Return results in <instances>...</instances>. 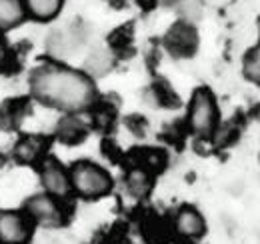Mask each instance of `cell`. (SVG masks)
<instances>
[{
    "instance_id": "1",
    "label": "cell",
    "mask_w": 260,
    "mask_h": 244,
    "mask_svg": "<svg viewBox=\"0 0 260 244\" xmlns=\"http://www.w3.org/2000/svg\"><path fill=\"white\" fill-rule=\"evenodd\" d=\"M30 90L38 102L68 114L84 112L98 100L96 84L88 74L60 64L38 66L30 76Z\"/></svg>"
},
{
    "instance_id": "2",
    "label": "cell",
    "mask_w": 260,
    "mask_h": 244,
    "mask_svg": "<svg viewBox=\"0 0 260 244\" xmlns=\"http://www.w3.org/2000/svg\"><path fill=\"white\" fill-rule=\"evenodd\" d=\"M72 194L84 200H98L112 192V176L92 160H78L68 170Z\"/></svg>"
},
{
    "instance_id": "3",
    "label": "cell",
    "mask_w": 260,
    "mask_h": 244,
    "mask_svg": "<svg viewBox=\"0 0 260 244\" xmlns=\"http://www.w3.org/2000/svg\"><path fill=\"white\" fill-rule=\"evenodd\" d=\"M218 104L208 88H196L188 104V128L194 136L210 138L218 128Z\"/></svg>"
},
{
    "instance_id": "4",
    "label": "cell",
    "mask_w": 260,
    "mask_h": 244,
    "mask_svg": "<svg viewBox=\"0 0 260 244\" xmlns=\"http://www.w3.org/2000/svg\"><path fill=\"white\" fill-rule=\"evenodd\" d=\"M22 210L28 214V218L34 224H40V226H62L68 218L64 210V202L46 192L30 196L24 202Z\"/></svg>"
},
{
    "instance_id": "5",
    "label": "cell",
    "mask_w": 260,
    "mask_h": 244,
    "mask_svg": "<svg viewBox=\"0 0 260 244\" xmlns=\"http://www.w3.org/2000/svg\"><path fill=\"white\" fill-rule=\"evenodd\" d=\"M40 182L44 186V192L66 202L72 196V186H70V176L64 166L52 158V156H44L40 160Z\"/></svg>"
},
{
    "instance_id": "6",
    "label": "cell",
    "mask_w": 260,
    "mask_h": 244,
    "mask_svg": "<svg viewBox=\"0 0 260 244\" xmlns=\"http://www.w3.org/2000/svg\"><path fill=\"white\" fill-rule=\"evenodd\" d=\"M34 222L24 210H0V244H26Z\"/></svg>"
},
{
    "instance_id": "7",
    "label": "cell",
    "mask_w": 260,
    "mask_h": 244,
    "mask_svg": "<svg viewBox=\"0 0 260 244\" xmlns=\"http://www.w3.org/2000/svg\"><path fill=\"white\" fill-rule=\"evenodd\" d=\"M174 230L186 240H200L206 234V220L194 206H182L174 214Z\"/></svg>"
},
{
    "instance_id": "8",
    "label": "cell",
    "mask_w": 260,
    "mask_h": 244,
    "mask_svg": "<svg viewBox=\"0 0 260 244\" xmlns=\"http://www.w3.org/2000/svg\"><path fill=\"white\" fill-rule=\"evenodd\" d=\"M166 46L176 56H188L196 50V32L190 24H174L166 34Z\"/></svg>"
},
{
    "instance_id": "9",
    "label": "cell",
    "mask_w": 260,
    "mask_h": 244,
    "mask_svg": "<svg viewBox=\"0 0 260 244\" xmlns=\"http://www.w3.org/2000/svg\"><path fill=\"white\" fill-rule=\"evenodd\" d=\"M48 148V140L46 136H36V134H24L20 136V140L14 146V158L22 164H34L38 160H42Z\"/></svg>"
},
{
    "instance_id": "10",
    "label": "cell",
    "mask_w": 260,
    "mask_h": 244,
    "mask_svg": "<svg viewBox=\"0 0 260 244\" xmlns=\"http://www.w3.org/2000/svg\"><path fill=\"white\" fill-rule=\"evenodd\" d=\"M22 4L26 10V16L38 22H48L60 12L64 0H22Z\"/></svg>"
},
{
    "instance_id": "11",
    "label": "cell",
    "mask_w": 260,
    "mask_h": 244,
    "mask_svg": "<svg viewBox=\"0 0 260 244\" xmlns=\"http://www.w3.org/2000/svg\"><path fill=\"white\" fill-rule=\"evenodd\" d=\"M56 134H58V140H62L66 144H76L84 140V136L88 134V126L80 118H76V114H68L58 122Z\"/></svg>"
},
{
    "instance_id": "12",
    "label": "cell",
    "mask_w": 260,
    "mask_h": 244,
    "mask_svg": "<svg viewBox=\"0 0 260 244\" xmlns=\"http://www.w3.org/2000/svg\"><path fill=\"white\" fill-rule=\"evenodd\" d=\"M26 10L22 0H0V30H10L22 24Z\"/></svg>"
},
{
    "instance_id": "13",
    "label": "cell",
    "mask_w": 260,
    "mask_h": 244,
    "mask_svg": "<svg viewBox=\"0 0 260 244\" xmlns=\"http://www.w3.org/2000/svg\"><path fill=\"white\" fill-rule=\"evenodd\" d=\"M126 190L132 198H146L152 190V176L142 166H136L126 174Z\"/></svg>"
},
{
    "instance_id": "14",
    "label": "cell",
    "mask_w": 260,
    "mask_h": 244,
    "mask_svg": "<svg viewBox=\"0 0 260 244\" xmlns=\"http://www.w3.org/2000/svg\"><path fill=\"white\" fill-rule=\"evenodd\" d=\"M244 76H246L250 82H254V84L260 82V48L258 46H254V48L244 56Z\"/></svg>"
},
{
    "instance_id": "15",
    "label": "cell",
    "mask_w": 260,
    "mask_h": 244,
    "mask_svg": "<svg viewBox=\"0 0 260 244\" xmlns=\"http://www.w3.org/2000/svg\"><path fill=\"white\" fill-rule=\"evenodd\" d=\"M8 60H10V50H8V46L4 44V40H0V70L6 68Z\"/></svg>"
},
{
    "instance_id": "16",
    "label": "cell",
    "mask_w": 260,
    "mask_h": 244,
    "mask_svg": "<svg viewBox=\"0 0 260 244\" xmlns=\"http://www.w3.org/2000/svg\"><path fill=\"white\" fill-rule=\"evenodd\" d=\"M2 162H4V160H2V156H0V166H2Z\"/></svg>"
},
{
    "instance_id": "17",
    "label": "cell",
    "mask_w": 260,
    "mask_h": 244,
    "mask_svg": "<svg viewBox=\"0 0 260 244\" xmlns=\"http://www.w3.org/2000/svg\"><path fill=\"white\" fill-rule=\"evenodd\" d=\"M114 244H122V242H114Z\"/></svg>"
}]
</instances>
